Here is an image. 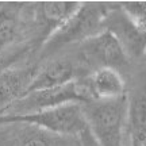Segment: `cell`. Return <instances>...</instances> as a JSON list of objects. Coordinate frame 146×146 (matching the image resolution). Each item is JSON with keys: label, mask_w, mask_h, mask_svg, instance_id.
<instances>
[{"label": "cell", "mask_w": 146, "mask_h": 146, "mask_svg": "<svg viewBox=\"0 0 146 146\" xmlns=\"http://www.w3.org/2000/svg\"><path fill=\"white\" fill-rule=\"evenodd\" d=\"M78 135L81 137V143H83V146H99L98 142L95 141V138L92 137L91 131L88 130V127H85Z\"/></svg>", "instance_id": "9a60e30c"}, {"label": "cell", "mask_w": 146, "mask_h": 146, "mask_svg": "<svg viewBox=\"0 0 146 146\" xmlns=\"http://www.w3.org/2000/svg\"><path fill=\"white\" fill-rule=\"evenodd\" d=\"M110 5L103 3H81L77 11L43 42V52L50 54L68 43L84 42L103 30V21Z\"/></svg>", "instance_id": "7a4b0ae2"}, {"label": "cell", "mask_w": 146, "mask_h": 146, "mask_svg": "<svg viewBox=\"0 0 146 146\" xmlns=\"http://www.w3.org/2000/svg\"><path fill=\"white\" fill-rule=\"evenodd\" d=\"M103 30L118 39L127 57L139 58L145 54V29L134 25L118 5H110L103 21Z\"/></svg>", "instance_id": "8992f818"}, {"label": "cell", "mask_w": 146, "mask_h": 146, "mask_svg": "<svg viewBox=\"0 0 146 146\" xmlns=\"http://www.w3.org/2000/svg\"><path fill=\"white\" fill-rule=\"evenodd\" d=\"M35 74L34 69H5L0 73V111L25 95Z\"/></svg>", "instance_id": "30bf717a"}, {"label": "cell", "mask_w": 146, "mask_h": 146, "mask_svg": "<svg viewBox=\"0 0 146 146\" xmlns=\"http://www.w3.org/2000/svg\"><path fill=\"white\" fill-rule=\"evenodd\" d=\"M77 73L78 66L74 65L70 58H57L49 62L39 72H35L25 94L36 91V89L56 88V87H61L68 83L76 81Z\"/></svg>", "instance_id": "ba28073f"}, {"label": "cell", "mask_w": 146, "mask_h": 146, "mask_svg": "<svg viewBox=\"0 0 146 146\" xmlns=\"http://www.w3.org/2000/svg\"><path fill=\"white\" fill-rule=\"evenodd\" d=\"M80 4V1H41L33 4L36 23L41 26L42 45L77 11Z\"/></svg>", "instance_id": "52a82bcc"}, {"label": "cell", "mask_w": 146, "mask_h": 146, "mask_svg": "<svg viewBox=\"0 0 146 146\" xmlns=\"http://www.w3.org/2000/svg\"><path fill=\"white\" fill-rule=\"evenodd\" d=\"M91 100L92 99L85 85L76 80L56 88L36 89L27 92L15 102H12L0 115H26L68 103L85 104Z\"/></svg>", "instance_id": "277c9868"}, {"label": "cell", "mask_w": 146, "mask_h": 146, "mask_svg": "<svg viewBox=\"0 0 146 146\" xmlns=\"http://www.w3.org/2000/svg\"><path fill=\"white\" fill-rule=\"evenodd\" d=\"M118 7L123 11V14L134 25H137L141 29H145V18H146L145 1H126V3H120Z\"/></svg>", "instance_id": "4fadbf2b"}, {"label": "cell", "mask_w": 146, "mask_h": 146, "mask_svg": "<svg viewBox=\"0 0 146 146\" xmlns=\"http://www.w3.org/2000/svg\"><path fill=\"white\" fill-rule=\"evenodd\" d=\"M81 54L85 62L99 68L118 70L129 66L130 60L120 46L118 39L107 30H102L96 35L81 42Z\"/></svg>", "instance_id": "5b68a950"}, {"label": "cell", "mask_w": 146, "mask_h": 146, "mask_svg": "<svg viewBox=\"0 0 146 146\" xmlns=\"http://www.w3.org/2000/svg\"><path fill=\"white\" fill-rule=\"evenodd\" d=\"M92 100H112L125 96V81L118 70L96 69L84 84Z\"/></svg>", "instance_id": "9c48e42d"}, {"label": "cell", "mask_w": 146, "mask_h": 146, "mask_svg": "<svg viewBox=\"0 0 146 146\" xmlns=\"http://www.w3.org/2000/svg\"><path fill=\"white\" fill-rule=\"evenodd\" d=\"M87 127L99 146H123L127 98L91 100L83 107Z\"/></svg>", "instance_id": "6da1fadb"}, {"label": "cell", "mask_w": 146, "mask_h": 146, "mask_svg": "<svg viewBox=\"0 0 146 146\" xmlns=\"http://www.w3.org/2000/svg\"><path fill=\"white\" fill-rule=\"evenodd\" d=\"M25 3H0V53L19 34Z\"/></svg>", "instance_id": "7c38bea8"}, {"label": "cell", "mask_w": 146, "mask_h": 146, "mask_svg": "<svg viewBox=\"0 0 146 146\" xmlns=\"http://www.w3.org/2000/svg\"><path fill=\"white\" fill-rule=\"evenodd\" d=\"M49 142L50 141L45 135L33 134V135H29L22 141V146H50Z\"/></svg>", "instance_id": "5bb4252c"}, {"label": "cell", "mask_w": 146, "mask_h": 146, "mask_svg": "<svg viewBox=\"0 0 146 146\" xmlns=\"http://www.w3.org/2000/svg\"><path fill=\"white\" fill-rule=\"evenodd\" d=\"M11 123H22L65 135L80 134L87 127L83 106L78 103H68L26 115H0V125Z\"/></svg>", "instance_id": "3957f363"}, {"label": "cell", "mask_w": 146, "mask_h": 146, "mask_svg": "<svg viewBox=\"0 0 146 146\" xmlns=\"http://www.w3.org/2000/svg\"><path fill=\"white\" fill-rule=\"evenodd\" d=\"M126 126L129 127L133 146H143L146 139V100L145 92L139 91L127 99Z\"/></svg>", "instance_id": "8fae6325"}]
</instances>
